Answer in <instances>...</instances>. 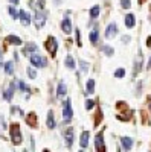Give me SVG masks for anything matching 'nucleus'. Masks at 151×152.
Instances as JSON below:
<instances>
[{
  "label": "nucleus",
  "instance_id": "obj_21",
  "mask_svg": "<svg viewBox=\"0 0 151 152\" xmlns=\"http://www.w3.org/2000/svg\"><path fill=\"white\" fill-rule=\"evenodd\" d=\"M89 38H90V41H92L93 44H96V43H98V38H99V32H98V29H93V31L90 32Z\"/></svg>",
  "mask_w": 151,
  "mask_h": 152
},
{
  "label": "nucleus",
  "instance_id": "obj_28",
  "mask_svg": "<svg viewBox=\"0 0 151 152\" xmlns=\"http://www.w3.org/2000/svg\"><path fill=\"white\" fill-rule=\"evenodd\" d=\"M35 50H37V46L29 43V44L26 46V49H24V52H35Z\"/></svg>",
  "mask_w": 151,
  "mask_h": 152
},
{
  "label": "nucleus",
  "instance_id": "obj_19",
  "mask_svg": "<svg viewBox=\"0 0 151 152\" xmlns=\"http://www.w3.org/2000/svg\"><path fill=\"white\" fill-rule=\"evenodd\" d=\"M64 62H66V67H67V69H70V70H73V69H75V59H73L70 55H67V56H66Z\"/></svg>",
  "mask_w": 151,
  "mask_h": 152
},
{
  "label": "nucleus",
  "instance_id": "obj_17",
  "mask_svg": "<svg viewBox=\"0 0 151 152\" xmlns=\"http://www.w3.org/2000/svg\"><path fill=\"white\" fill-rule=\"evenodd\" d=\"M26 122H28V125H29V126H37V116H35L34 113L28 114V117H26Z\"/></svg>",
  "mask_w": 151,
  "mask_h": 152
},
{
  "label": "nucleus",
  "instance_id": "obj_15",
  "mask_svg": "<svg viewBox=\"0 0 151 152\" xmlns=\"http://www.w3.org/2000/svg\"><path fill=\"white\" fill-rule=\"evenodd\" d=\"M66 93H67V87H66L64 82L61 81V82L58 84V88H57V94H58V96H64Z\"/></svg>",
  "mask_w": 151,
  "mask_h": 152
},
{
  "label": "nucleus",
  "instance_id": "obj_16",
  "mask_svg": "<svg viewBox=\"0 0 151 152\" xmlns=\"http://www.w3.org/2000/svg\"><path fill=\"white\" fill-rule=\"evenodd\" d=\"M47 128H50V129L55 128V120H54V113L52 111L47 113Z\"/></svg>",
  "mask_w": 151,
  "mask_h": 152
},
{
  "label": "nucleus",
  "instance_id": "obj_27",
  "mask_svg": "<svg viewBox=\"0 0 151 152\" xmlns=\"http://www.w3.org/2000/svg\"><path fill=\"white\" fill-rule=\"evenodd\" d=\"M115 76H116V78H124V76H125V70L124 69H118L115 72Z\"/></svg>",
  "mask_w": 151,
  "mask_h": 152
},
{
  "label": "nucleus",
  "instance_id": "obj_6",
  "mask_svg": "<svg viewBox=\"0 0 151 152\" xmlns=\"http://www.w3.org/2000/svg\"><path fill=\"white\" fill-rule=\"evenodd\" d=\"M34 21H35L37 29H41V28L44 26V23H46V15L43 14V12L37 11V12H35V18H34Z\"/></svg>",
  "mask_w": 151,
  "mask_h": 152
},
{
  "label": "nucleus",
  "instance_id": "obj_2",
  "mask_svg": "<svg viewBox=\"0 0 151 152\" xmlns=\"http://www.w3.org/2000/svg\"><path fill=\"white\" fill-rule=\"evenodd\" d=\"M44 47L47 49V52L52 55V56H55V53H57V49H58V43H57V40L54 37H49L47 40H46V43H44Z\"/></svg>",
  "mask_w": 151,
  "mask_h": 152
},
{
  "label": "nucleus",
  "instance_id": "obj_33",
  "mask_svg": "<svg viewBox=\"0 0 151 152\" xmlns=\"http://www.w3.org/2000/svg\"><path fill=\"white\" fill-rule=\"evenodd\" d=\"M9 14H11L12 17H14V18H17V17H18V14H17V11H15L14 8H9Z\"/></svg>",
  "mask_w": 151,
  "mask_h": 152
},
{
  "label": "nucleus",
  "instance_id": "obj_30",
  "mask_svg": "<svg viewBox=\"0 0 151 152\" xmlns=\"http://www.w3.org/2000/svg\"><path fill=\"white\" fill-rule=\"evenodd\" d=\"M18 88H20V90H23V91H31V90H29V87L24 84V82H21V81L18 82Z\"/></svg>",
  "mask_w": 151,
  "mask_h": 152
},
{
  "label": "nucleus",
  "instance_id": "obj_24",
  "mask_svg": "<svg viewBox=\"0 0 151 152\" xmlns=\"http://www.w3.org/2000/svg\"><path fill=\"white\" fill-rule=\"evenodd\" d=\"M99 15V6H93L92 9H90V17L92 18H96Z\"/></svg>",
  "mask_w": 151,
  "mask_h": 152
},
{
  "label": "nucleus",
  "instance_id": "obj_13",
  "mask_svg": "<svg viewBox=\"0 0 151 152\" xmlns=\"http://www.w3.org/2000/svg\"><path fill=\"white\" fill-rule=\"evenodd\" d=\"M89 135H90L89 131H84L81 134V142L80 143H81V148H84V149L87 148V145H89Z\"/></svg>",
  "mask_w": 151,
  "mask_h": 152
},
{
  "label": "nucleus",
  "instance_id": "obj_20",
  "mask_svg": "<svg viewBox=\"0 0 151 152\" xmlns=\"http://www.w3.org/2000/svg\"><path fill=\"white\" fill-rule=\"evenodd\" d=\"M5 99H8V100H11L12 99V96H14V84H11L9 85V88H8V90L5 91Z\"/></svg>",
  "mask_w": 151,
  "mask_h": 152
},
{
  "label": "nucleus",
  "instance_id": "obj_22",
  "mask_svg": "<svg viewBox=\"0 0 151 152\" xmlns=\"http://www.w3.org/2000/svg\"><path fill=\"white\" fill-rule=\"evenodd\" d=\"M95 91V81L93 79H89L87 81V90H85V93H93Z\"/></svg>",
  "mask_w": 151,
  "mask_h": 152
},
{
  "label": "nucleus",
  "instance_id": "obj_37",
  "mask_svg": "<svg viewBox=\"0 0 151 152\" xmlns=\"http://www.w3.org/2000/svg\"><path fill=\"white\" fill-rule=\"evenodd\" d=\"M0 64H2V52H0Z\"/></svg>",
  "mask_w": 151,
  "mask_h": 152
},
{
  "label": "nucleus",
  "instance_id": "obj_11",
  "mask_svg": "<svg viewBox=\"0 0 151 152\" xmlns=\"http://www.w3.org/2000/svg\"><path fill=\"white\" fill-rule=\"evenodd\" d=\"M121 143H122V146H124L125 151H130L133 148V140H131L130 137H122L121 138Z\"/></svg>",
  "mask_w": 151,
  "mask_h": 152
},
{
  "label": "nucleus",
  "instance_id": "obj_9",
  "mask_svg": "<svg viewBox=\"0 0 151 152\" xmlns=\"http://www.w3.org/2000/svg\"><path fill=\"white\" fill-rule=\"evenodd\" d=\"M64 137H66V145H67V148H70V146L73 145V129H72V128L66 129Z\"/></svg>",
  "mask_w": 151,
  "mask_h": 152
},
{
  "label": "nucleus",
  "instance_id": "obj_23",
  "mask_svg": "<svg viewBox=\"0 0 151 152\" xmlns=\"http://www.w3.org/2000/svg\"><path fill=\"white\" fill-rule=\"evenodd\" d=\"M5 72H6V75H12V73H14V64H12L11 61L5 64Z\"/></svg>",
  "mask_w": 151,
  "mask_h": 152
},
{
  "label": "nucleus",
  "instance_id": "obj_36",
  "mask_svg": "<svg viewBox=\"0 0 151 152\" xmlns=\"http://www.w3.org/2000/svg\"><path fill=\"white\" fill-rule=\"evenodd\" d=\"M11 2H12V3H18V0H11Z\"/></svg>",
  "mask_w": 151,
  "mask_h": 152
},
{
  "label": "nucleus",
  "instance_id": "obj_35",
  "mask_svg": "<svg viewBox=\"0 0 151 152\" xmlns=\"http://www.w3.org/2000/svg\"><path fill=\"white\" fill-rule=\"evenodd\" d=\"M122 41L124 43H128L130 41V37H122Z\"/></svg>",
  "mask_w": 151,
  "mask_h": 152
},
{
  "label": "nucleus",
  "instance_id": "obj_7",
  "mask_svg": "<svg viewBox=\"0 0 151 152\" xmlns=\"http://www.w3.org/2000/svg\"><path fill=\"white\" fill-rule=\"evenodd\" d=\"M118 34V26H116V23H110L108 26H107V29H105V37L107 38H113Z\"/></svg>",
  "mask_w": 151,
  "mask_h": 152
},
{
  "label": "nucleus",
  "instance_id": "obj_12",
  "mask_svg": "<svg viewBox=\"0 0 151 152\" xmlns=\"http://www.w3.org/2000/svg\"><path fill=\"white\" fill-rule=\"evenodd\" d=\"M6 43H9L12 46H20L21 44V40H20L18 37H15V35H8L6 37Z\"/></svg>",
  "mask_w": 151,
  "mask_h": 152
},
{
  "label": "nucleus",
  "instance_id": "obj_29",
  "mask_svg": "<svg viewBox=\"0 0 151 152\" xmlns=\"http://www.w3.org/2000/svg\"><path fill=\"white\" fill-rule=\"evenodd\" d=\"M121 6L125 8V9H128L131 6V2H130V0H121Z\"/></svg>",
  "mask_w": 151,
  "mask_h": 152
},
{
  "label": "nucleus",
  "instance_id": "obj_10",
  "mask_svg": "<svg viewBox=\"0 0 151 152\" xmlns=\"http://www.w3.org/2000/svg\"><path fill=\"white\" fill-rule=\"evenodd\" d=\"M18 17H20V21H21L23 26H28V24H31V18H29V15H28L24 11H20V12H18Z\"/></svg>",
  "mask_w": 151,
  "mask_h": 152
},
{
  "label": "nucleus",
  "instance_id": "obj_26",
  "mask_svg": "<svg viewBox=\"0 0 151 152\" xmlns=\"http://www.w3.org/2000/svg\"><path fill=\"white\" fill-rule=\"evenodd\" d=\"M102 52H104L107 56H111V55H113V47H110V46H104V47H102Z\"/></svg>",
  "mask_w": 151,
  "mask_h": 152
},
{
  "label": "nucleus",
  "instance_id": "obj_39",
  "mask_svg": "<svg viewBox=\"0 0 151 152\" xmlns=\"http://www.w3.org/2000/svg\"><path fill=\"white\" fill-rule=\"evenodd\" d=\"M57 2H58V0H57Z\"/></svg>",
  "mask_w": 151,
  "mask_h": 152
},
{
  "label": "nucleus",
  "instance_id": "obj_4",
  "mask_svg": "<svg viewBox=\"0 0 151 152\" xmlns=\"http://www.w3.org/2000/svg\"><path fill=\"white\" fill-rule=\"evenodd\" d=\"M95 148H96V151H99V152H104L105 151V145H104V132L101 131L96 137H95Z\"/></svg>",
  "mask_w": 151,
  "mask_h": 152
},
{
  "label": "nucleus",
  "instance_id": "obj_5",
  "mask_svg": "<svg viewBox=\"0 0 151 152\" xmlns=\"http://www.w3.org/2000/svg\"><path fill=\"white\" fill-rule=\"evenodd\" d=\"M29 59H31V64L32 66H35V67H44L46 66V59L41 56V55H31L29 56Z\"/></svg>",
  "mask_w": 151,
  "mask_h": 152
},
{
  "label": "nucleus",
  "instance_id": "obj_18",
  "mask_svg": "<svg viewBox=\"0 0 151 152\" xmlns=\"http://www.w3.org/2000/svg\"><path fill=\"white\" fill-rule=\"evenodd\" d=\"M134 73H137L141 70V67H142V55L141 53H137V56H136V62H134Z\"/></svg>",
  "mask_w": 151,
  "mask_h": 152
},
{
  "label": "nucleus",
  "instance_id": "obj_38",
  "mask_svg": "<svg viewBox=\"0 0 151 152\" xmlns=\"http://www.w3.org/2000/svg\"><path fill=\"white\" fill-rule=\"evenodd\" d=\"M150 108H151V104H150Z\"/></svg>",
  "mask_w": 151,
  "mask_h": 152
},
{
  "label": "nucleus",
  "instance_id": "obj_25",
  "mask_svg": "<svg viewBox=\"0 0 151 152\" xmlns=\"http://www.w3.org/2000/svg\"><path fill=\"white\" fill-rule=\"evenodd\" d=\"M80 67H81V72L82 73H87V70H89V64H87V62L85 61H80Z\"/></svg>",
  "mask_w": 151,
  "mask_h": 152
},
{
  "label": "nucleus",
  "instance_id": "obj_32",
  "mask_svg": "<svg viewBox=\"0 0 151 152\" xmlns=\"http://www.w3.org/2000/svg\"><path fill=\"white\" fill-rule=\"evenodd\" d=\"M93 105H95V102H93V100H90V99H89V100H87V102H85V108H87V110L93 108Z\"/></svg>",
  "mask_w": 151,
  "mask_h": 152
},
{
  "label": "nucleus",
  "instance_id": "obj_8",
  "mask_svg": "<svg viewBox=\"0 0 151 152\" xmlns=\"http://www.w3.org/2000/svg\"><path fill=\"white\" fill-rule=\"evenodd\" d=\"M61 29H63L64 34H70L72 32V21L69 18H64L61 21Z\"/></svg>",
  "mask_w": 151,
  "mask_h": 152
},
{
  "label": "nucleus",
  "instance_id": "obj_14",
  "mask_svg": "<svg viewBox=\"0 0 151 152\" xmlns=\"http://www.w3.org/2000/svg\"><path fill=\"white\" fill-rule=\"evenodd\" d=\"M136 24V17L133 14H128L127 17H125V26L127 28H133Z\"/></svg>",
  "mask_w": 151,
  "mask_h": 152
},
{
  "label": "nucleus",
  "instance_id": "obj_34",
  "mask_svg": "<svg viewBox=\"0 0 151 152\" xmlns=\"http://www.w3.org/2000/svg\"><path fill=\"white\" fill-rule=\"evenodd\" d=\"M77 41H78V46H81V35H80V31H77Z\"/></svg>",
  "mask_w": 151,
  "mask_h": 152
},
{
  "label": "nucleus",
  "instance_id": "obj_1",
  "mask_svg": "<svg viewBox=\"0 0 151 152\" xmlns=\"http://www.w3.org/2000/svg\"><path fill=\"white\" fill-rule=\"evenodd\" d=\"M9 132H11V140L14 145H20L21 143V132H20V126L17 123H12L11 128H9Z\"/></svg>",
  "mask_w": 151,
  "mask_h": 152
},
{
  "label": "nucleus",
  "instance_id": "obj_31",
  "mask_svg": "<svg viewBox=\"0 0 151 152\" xmlns=\"http://www.w3.org/2000/svg\"><path fill=\"white\" fill-rule=\"evenodd\" d=\"M28 75H29V78H32V79H35V78H37V72H35L32 67H29V69H28Z\"/></svg>",
  "mask_w": 151,
  "mask_h": 152
},
{
  "label": "nucleus",
  "instance_id": "obj_3",
  "mask_svg": "<svg viewBox=\"0 0 151 152\" xmlns=\"http://www.w3.org/2000/svg\"><path fill=\"white\" fill-rule=\"evenodd\" d=\"M63 116H64V120L69 122L72 117H73V111H72V107H70V100H66L63 104Z\"/></svg>",
  "mask_w": 151,
  "mask_h": 152
}]
</instances>
